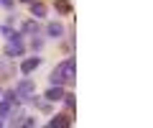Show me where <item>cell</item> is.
Returning a JSON list of instances; mask_svg holds the SVG:
<instances>
[{"label":"cell","instance_id":"obj_17","mask_svg":"<svg viewBox=\"0 0 153 128\" xmlns=\"http://www.w3.org/2000/svg\"><path fill=\"white\" fill-rule=\"evenodd\" d=\"M0 92H3V90H0Z\"/></svg>","mask_w":153,"mask_h":128},{"label":"cell","instance_id":"obj_10","mask_svg":"<svg viewBox=\"0 0 153 128\" xmlns=\"http://www.w3.org/2000/svg\"><path fill=\"white\" fill-rule=\"evenodd\" d=\"M54 8L61 13V16H69L71 13V3L69 0H54Z\"/></svg>","mask_w":153,"mask_h":128},{"label":"cell","instance_id":"obj_2","mask_svg":"<svg viewBox=\"0 0 153 128\" xmlns=\"http://www.w3.org/2000/svg\"><path fill=\"white\" fill-rule=\"evenodd\" d=\"M23 41H21V34H13L8 36V44H5V56H10V59H16V56H23Z\"/></svg>","mask_w":153,"mask_h":128},{"label":"cell","instance_id":"obj_15","mask_svg":"<svg viewBox=\"0 0 153 128\" xmlns=\"http://www.w3.org/2000/svg\"><path fill=\"white\" fill-rule=\"evenodd\" d=\"M0 3H3V5H5L8 10H10V8H13V0H0Z\"/></svg>","mask_w":153,"mask_h":128},{"label":"cell","instance_id":"obj_3","mask_svg":"<svg viewBox=\"0 0 153 128\" xmlns=\"http://www.w3.org/2000/svg\"><path fill=\"white\" fill-rule=\"evenodd\" d=\"M16 95H18V100H31L33 95H36V85H33V79H21V82L16 85Z\"/></svg>","mask_w":153,"mask_h":128},{"label":"cell","instance_id":"obj_14","mask_svg":"<svg viewBox=\"0 0 153 128\" xmlns=\"http://www.w3.org/2000/svg\"><path fill=\"white\" fill-rule=\"evenodd\" d=\"M41 44H44V41H41V39H36V36H33V44H31L33 49H41Z\"/></svg>","mask_w":153,"mask_h":128},{"label":"cell","instance_id":"obj_11","mask_svg":"<svg viewBox=\"0 0 153 128\" xmlns=\"http://www.w3.org/2000/svg\"><path fill=\"white\" fill-rule=\"evenodd\" d=\"M10 110H13V103H8V100L0 103V123H3V126H5V118L10 115Z\"/></svg>","mask_w":153,"mask_h":128},{"label":"cell","instance_id":"obj_12","mask_svg":"<svg viewBox=\"0 0 153 128\" xmlns=\"http://www.w3.org/2000/svg\"><path fill=\"white\" fill-rule=\"evenodd\" d=\"M23 34L38 36V23H36V21H26V23H23Z\"/></svg>","mask_w":153,"mask_h":128},{"label":"cell","instance_id":"obj_16","mask_svg":"<svg viewBox=\"0 0 153 128\" xmlns=\"http://www.w3.org/2000/svg\"><path fill=\"white\" fill-rule=\"evenodd\" d=\"M23 3H31V0H23Z\"/></svg>","mask_w":153,"mask_h":128},{"label":"cell","instance_id":"obj_5","mask_svg":"<svg viewBox=\"0 0 153 128\" xmlns=\"http://www.w3.org/2000/svg\"><path fill=\"white\" fill-rule=\"evenodd\" d=\"M46 34H49L51 39H61V36H64V26L56 23V21H51L49 26H46Z\"/></svg>","mask_w":153,"mask_h":128},{"label":"cell","instance_id":"obj_13","mask_svg":"<svg viewBox=\"0 0 153 128\" xmlns=\"http://www.w3.org/2000/svg\"><path fill=\"white\" fill-rule=\"evenodd\" d=\"M61 100L66 103V108H69V110H71V108H74V95H64V97H61Z\"/></svg>","mask_w":153,"mask_h":128},{"label":"cell","instance_id":"obj_1","mask_svg":"<svg viewBox=\"0 0 153 128\" xmlns=\"http://www.w3.org/2000/svg\"><path fill=\"white\" fill-rule=\"evenodd\" d=\"M74 69H76V61L74 56H66L61 64H56V69L51 72V85H64V82H71L74 79Z\"/></svg>","mask_w":153,"mask_h":128},{"label":"cell","instance_id":"obj_4","mask_svg":"<svg viewBox=\"0 0 153 128\" xmlns=\"http://www.w3.org/2000/svg\"><path fill=\"white\" fill-rule=\"evenodd\" d=\"M38 67H41V59H38V56H31V59H26L21 64V72L23 74H31L33 69H38Z\"/></svg>","mask_w":153,"mask_h":128},{"label":"cell","instance_id":"obj_7","mask_svg":"<svg viewBox=\"0 0 153 128\" xmlns=\"http://www.w3.org/2000/svg\"><path fill=\"white\" fill-rule=\"evenodd\" d=\"M66 126H71V118L69 115H54L49 121V128H66Z\"/></svg>","mask_w":153,"mask_h":128},{"label":"cell","instance_id":"obj_6","mask_svg":"<svg viewBox=\"0 0 153 128\" xmlns=\"http://www.w3.org/2000/svg\"><path fill=\"white\" fill-rule=\"evenodd\" d=\"M61 97H64V90H61V85H51V90L46 92V100H49V103H59Z\"/></svg>","mask_w":153,"mask_h":128},{"label":"cell","instance_id":"obj_8","mask_svg":"<svg viewBox=\"0 0 153 128\" xmlns=\"http://www.w3.org/2000/svg\"><path fill=\"white\" fill-rule=\"evenodd\" d=\"M8 59H10V56H0V74H3V77H13V74H16V67H10Z\"/></svg>","mask_w":153,"mask_h":128},{"label":"cell","instance_id":"obj_9","mask_svg":"<svg viewBox=\"0 0 153 128\" xmlns=\"http://www.w3.org/2000/svg\"><path fill=\"white\" fill-rule=\"evenodd\" d=\"M28 5H31V16H36V18H44V16H46V5H44V3H38V0H31Z\"/></svg>","mask_w":153,"mask_h":128}]
</instances>
